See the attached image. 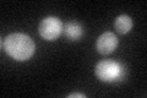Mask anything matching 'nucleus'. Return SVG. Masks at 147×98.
I'll use <instances>...</instances> for the list:
<instances>
[{
  "instance_id": "nucleus-6",
  "label": "nucleus",
  "mask_w": 147,
  "mask_h": 98,
  "mask_svg": "<svg viewBox=\"0 0 147 98\" xmlns=\"http://www.w3.org/2000/svg\"><path fill=\"white\" fill-rule=\"evenodd\" d=\"M132 18L127 15H120L114 21V28L119 34H126L132 28Z\"/></svg>"
},
{
  "instance_id": "nucleus-5",
  "label": "nucleus",
  "mask_w": 147,
  "mask_h": 98,
  "mask_svg": "<svg viewBox=\"0 0 147 98\" xmlns=\"http://www.w3.org/2000/svg\"><path fill=\"white\" fill-rule=\"evenodd\" d=\"M63 33L70 41H77L84 36V28L77 21H69L63 26Z\"/></svg>"
},
{
  "instance_id": "nucleus-7",
  "label": "nucleus",
  "mask_w": 147,
  "mask_h": 98,
  "mask_svg": "<svg viewBox=\"0 0 147 98\" xmlns=\"http://www.w3.org/2000/svg\"><path fill=\"white\" fill-rule=\"evenodd\" d=\"M67 98H86V95L84 93H70Z\"/></svg>"
},
{
  "instance_id": "nucleus-3",
  "label": "nucleus",
  "mask_w": 147,
  "mask_h": 98,
  "mask_svg": "<svg viewBox=\"0 0 147 98\" xmlns=\"http://www.w3.org/2000/svg\"><path fill=\"white\" fill-rule=\"evenodd\" d=\"M63 22L58 17L49 16L43 18L39 23L38 32L45 41H55L63 33Z\"/></svg>"
},
{
  "instance_id": "nucleus-2",
  "label": "nucleus",
  "mask_w": 147,
  "mask_h": 98,
  "mask_svg": "<svg viewBox=\"0 0 147 98\" xmlns=\"http://www.w3.org/2000/svg\"><path fill=\"white\" fill-rule=\"evenodd\" d=\"M94 74L103 82H115L124 77V68L114 60H102L96 65Z\"/></svg>"
},
{
  "instance_id": "nucleus-4",
  "label": "nucleus",
  "mask_w": 147,
  "mask_h": 98,
  "mask_svg": "<svg viewBox=\"0 0 147 98\" xmlns=\"http://www.w3.org/2000/svg\"><path fill=\"white\" fill-rule=\"evenodd\" d=\"M117 45H118L117 36L113 32H104V33H102L98 37L97 43H96V49H97L99 54L107 55L113 53L117 49Z\"/></svg>"
},
{
  "instance_id": "nucleus-1",
  "label": "nucleus",
  "mask_w": 147,
  "mask_h": 98,
  "mask_svg": "<svg viewBox=\"0 0 147 98\" xmlns=\"http://www.w3.org/2000/svg\"><path fill=\"white\" fill-rule=\"evenodd\" d=\"M3 50L17 62H26L34 54L36 45L25 33H11L3 39L1 42Z\"/></svg>"
}]
</instances>
